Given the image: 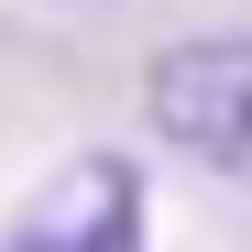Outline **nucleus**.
Segmentation results:
<instances>
[{
    "mask_svg": "<svg viewBox=\"0 0 252 252\" xmlns=\"http://www.w3.org/2000/svg\"><path fill=\"white\" fill-rule=\"evenodd\" d=\"M143 241H154V187L121 143L66 154L0 230V252H143Z\"/></svg>",
    "mask_w": 252,
    "mask_h": 252,
    "instance_id": "f03ea898",
    "label": "nucleus"
},
{
    "mask_svg": "<svg viewBox=\"0 0 252 252\" xmlns=\"http://www.w3.org/2000/svg\"><path fill=\"white\" fill-rule=\"evenodd\" d=\"M143 121L208 176L252 187V33H187L143 66Z\"/></svg>",
    "mask_w": 252,
    "mask_h": 252,
    "instance_id": "f257e3e1",
    "label": "nucleus"
}]
</instances>
